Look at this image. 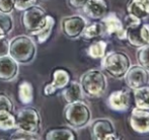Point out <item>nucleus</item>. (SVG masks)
Returning <instances> with one entry per match:
<instances>
[{
	"instance_id": "obj_1",
	"label": "nucleus",
	"mask_w": 149,
	"mask_h": 140,
	"mask_svg": "<svg viewBox=\"0 0 149 140\" xmlns=\"http://www.w3.org/2000/svg\"><path fill=\"white\" fill-rule=\"evenodd\" d=\"M79 84L83 95L90 99H98L106 93L108 80L104 73L100 69H90L80 76Z\"/></svg>"
},
{
	"instance_id": "obj_2",
	"label": "nucleus",
	"mask_w": 149,
	"mask_h": 140,
	"mask_svg": "<svg viewBox=\"0 0 149 140\" xmlns=\"http://www.w3.org/2000/svg\"><path fill=\"white\" fill-rule=\"evenodd\" d=\"M37 54L36 43L31 37L17 36L9 41V53L18 64L28 65L33 61Z\"/></svg>"
},
{
	"instance_id": "obj_3",
	"label": "nucleus",
	"mask_w": 149,
	"mask_h": 140,
	"mask_svg": "<svg viewBox=\"0 0 149 140\" xmlns=\"http://www.w3.org/2000/svg\"><path fill=\"white\" fill-rule=\"evenodd\" d=\"M63 118L70 128L82 129L91 121V111L82 100L73 102L65 106L63 110Z\"/></svg>"
},
{
	"instance_id": "obj_4",
	"label": "nucleus",
	"mask_w": 149,
	"mask_h": 140,
	"mask_svg": "<svg viewBox=\"0 0 149 140\" xmlns=\"http://www.w3.org/2000/svg\"><path fill=\"white\" fill-rule=\"evenodd\" d=\"M131 65L130 57L121 51L111 52L102 58V70L116 79H123Z\"/></svg>"
},
{
	"instance_id": "obj_5",
	"label": "nucleus",
	"mask_w": 149,
	"mask_h": 140,
	"mask_svg": "<svg viewBox=\"0 0 149 140\" xmlns=\"http://www.w3.org/2000/svg\"><path fill=\"white\" fill-rule=\"evenodd\" d=\"M15 116V129L24 132L38 134L42 127V119L40 113L35 108L26 106L17 111Z\"/></svg>"
},
{
	"instance_id": "obj_6",
	"label": "nucleus",
	"mask_w": 149,
	"mask_h": 140,
	"mask_svg": "<svg viewBox=\"0 0 149 140\" xmlns=\"http://www.w3.org/2000/svg\"><path fill=\"white\" fill-rule=\"evenodd\" d=\"M47 12L38 5H31L26 9L22 10V24L24 29L31 35L42 29L47 20Z\"/></svg>"
},
{
	"instance_id": "obj_7",
	"label": "nucleus",
	"mask_w": 149,
	"mask_h": 140,
	"mask_svg": "<svg viewBox=\"0 0 149 140\" xmlns=\"http://www.w3.org/2000/svg\"><path fill=\"white\" fill-rule=\"evenodd\" d=\"M91 138L95 140L119 139L115 125L110 119L100 118L92 121L90 124Z\"/></svg>"
},
{
	"instance_id": "obj_8",
	"label": "nucleus",
	"mask_w": 149,
	"mask_h": 140,
	"mask_svg": "<svg viewBox=\"0 0 149 140\" xmlns=\"http://www.w3.org/2000/svg\"><path fill=\"white\" fill-rule=\"evenodd\" d=\"M86 24V20L82 15H69L61 20V31L66 38L70 40H76L81 37Z\"/></svg>"
},
{
	"instance_id": "obj_9",
	"label": "nucleus",
	"mask_w": 149,
	"mask_h": 140,
	"mask_svg": "<svg viewBox=\"0 0 149 140\" xmlns=\"http://www.w3.org/2000/svg\"><path fill=\"white\" fill-rule=\"evenodd\" d=\"M125 82L131 91L139 88L141 86L149 84V71L144 67L138 65H131L126 72Z\"/></svg>"
},
{
	"instance_id": "obj_10",
	"label": "nucleus",
	"mask_w": 149,
	"mask_h": 140,
	"mask_svg": "<svg viewBox=\"0 0 149 140\" xmlns=\"http://www.w3.org/2000/svg\"><path fill=\"white\" fill-rule=\"evenodd\" d=\"M123 24L126 32V40L129 42L130 45L134 46V47H140V46L145 45L140 36V28H141L142 20L128 14L125 17Z\"/></svg>"
},
{
	"instance_id": "obj_11",
	"label": "nucleus",
	"mask_w": 149,
	"mask_h": 140,
	"mask_svg": "<svg viewBox=\"0 0 149 140\" xmlns=\"http://www.w3.org/2000/svg\"><path fill=\"white\" fill-rule=\"evenodd\" d=\"M100 22L104 26V34L117 37L119 40H126L124 24L115 12H108V14L102 20H100Z\"/></svg>"
},
{
	"instance_id": "obj_12",
	"label": "nucleus",
	"mask_w": 149,
	"mask_h": 140,
	"mask_svg": "<svg viewBox=\"0 0 149 140\" xmlns=\"http://www.w3.org/2000/svg\"><path fill=\"white\" fill-rule=\"evenodd\" d=\"M129 124L135 132L140 134L149 133V110L134 108L130 114Z\"/></svg>"
},
{
	"instance_id": "obj_13",
	"label": "nucleus",
	"mask_w": 149,
	"mask_h": 140,
	"mask_svg": "<svg viewBox=\"0 0 149 140\" xmlns=\"http://www.w3.org/2000/svg\"><path fill=\"white\" fill-rule=\"evenodd\" d=\"M70 82V75L64 69H56L53 72V79L52 82L48 83L44 87V95L46 97H50L55 95L57 91H62L68 83Z\"/></svg>"
},
{
	"instance_id": "obj_14",
	"label": "nucleus",
	"mask_w": 149,
	"mask_h": 140,
	"mask_svg": "<svg viewBox=\"0 0 149 140\" xmlns=\"http://www.w3.org/2000/svg\"><path fill=\"white\" fill-rule=\"evenodd\" d=\"M82 9L90 20H100L108 14L109 5L106 0H88Z\"/></svg>"
},
{
	"instance_id": "obj_15",
	"label": "nucleus",
	"mask_w": 149,
	"mask_h": 140,
	"mask_svg": "<svg viewBox=\"0 0 149 140\" xmlns=\"http://www.w3.org/2000/svg\"><path fill=\"white\" fill-rule=\"evenodd\" d=\"M108 104L112 110L117 112H126L131 107L130 91H128L127 89L113 91L108 99Z\"/></svg>"
},
{
	"instance_id": "obj_16",
	"label": "nucleus",
	"mask_w": 149,
	"mask_h": 140,
	"mask_svg": "<svg viewBox=\"0 0 149 140\" xmlns=\"http://www.w3.org/2000/svg\"><path fill=\"white\" fill-rule=\"evenodd\" d=\"M18 63L10 57L5 55L0 57V80L4 82H9L17 77Z\"/></svg>"
},
{
	"instance_id": "obj_17",
	"label": "nucleus",
	"mask_w": 149,
	"mask_h": 140,
	"mask_svg": "<svg viewBox=\"0 0 149 140\" xmlns=\"http://www.w3.org/2000/svg\"><path fill=\"white\" fill-rule=\"evenodd\" d=\"M127 13L140 20L149 16V0H130L127 4Z\"/></svg>"
},
{
	"instance_id": "obj_18",
	"label": "nucleus",
	"mask_w": 149,
	"mask_h": 140,
	"mask_svg": "<svg viewBox=\"0 0 149 140\" xmlns=\"http://www.w3.org/2000/svg\"><path fill=\"white\" fill-rule=\"evenodd\" d=\"M83 95H83L80 84H79V82H76V81H70L62 89V97L63 100L66 102V104L81 101Z\"/></svg>"
},
{
	"instance_id": "obj_19",
	"label": "nucleus",
	"mask_w": 149,
	"mask_h": 140,
	"mask_svg": "<svg viewBox=\"0 0 149 140\" xmlns=\"http://www.w3.org/2000/svg\"><path fill=\"white\" fill-rule=\"evenodd\" d=\"M47 140H75L76 134L70 128H55L49 130L45 135Z\"/></svg>"
},
{
	"instance_id": "obj_20",
	"label": "nucleus",
	"mask_w": 149,
	"mask_h": 140,
	"mask_svg": "<svg viewBox=\"0 0 149 140\" xmlns=\"http://www.w3.org/2000/svg\"><path fill=\"white\" fill-rule=\"evenodd\" d=\"M17 97L19 102L24 106H29L33 101V87L29 81H22L18 85Z\"/></svg>"
},
{
	"instance_id": "obj_21",
	"label": "nucleus",
	"mask_w": 149,
	"mask_h": 140,
	"mask_svg": "<svg viewBox=\"0 0 149 140\" xmlns=\"http://www.w3.org/2000/svg\"><path fill=\"white\" fill-rule=\"evenodd\" d=\"M54 26H55V18L52 15L48 14L47 20H46V24H44V26L42 29H40L38 32H36L33 36H35L37 38V41L39 44H44L52 36Z\"/></svg>"
},
{
	"instance_id": "obj_22",
	"label": "nucleus",
	"mask_w": 149,
	"mask_h": 140,
	"mask_svg": "<svg viewBox=\"0 0 149 140\" xmlns=\"http://www.w3.org/2000/svg\"><path fill=\"white\" fill-rule=\"evenodd\" d=\"M133 99L136 107L149 110V84L134 89Z\"/></svg>"
},
{
	"instance_id": "obj_23",
	"label": "nucleus",
	"mask_w": 149,
	"mask_h": 140,
	"mask_svg": "<svg viewBox=\"0 0 149 140\" xmlns=\"http://www.w3.org/2000/svg\"><path fill=\"white\" fill-rule=\"evenodd\" d=\"M104 34V32L102 22H95L90 24H86L80 38H83L85 41H90V40L97 39V38L102 37Z\"/></svg>"
},
{
	"instance_id": "obj_24",
	"label": "nucleus",
	"mask_w": 149,
	"mask_h": 140,
	"mask_svg": "<svg viewBox=\"0 0 149 140\" xmlns=\"http://www.w3.org/2000/svg\"><path fill=\"white\" fill-rule=\"evenodd\" d=\"M107 51V43L102 40H97V41L92 42L87 49V54L93 59H98L102 58L106 55Z\"/></svg>"
},
{
	"instance_id": "obj_25",
	"label": "nucleus",
	"mask_w": 149,
	"mask_h": 140,
	"mask_svg": "<svg viewBox=\"0 0 149 140\" xmlns=\"http://www.w3.org/2000/svg\"><path fill=\"white\" fill-rule=\"evenodd\" d=\"M15 129V116L12 112L6 110L0 111V130L9 131Z\"/></svg>"
},
{
	"instance_id": "obj_26",
	"label": "nucleus",
	"mask_w": 149,
	"mask_h": 140,
	"mask_svg": "<svg viewBox=\"0 0 149 140\" xmlns=\"http://www.w3.org/2000/svg\"><path fill=\"white\" fill-rule=\"evenodd\" d=\"M136 60L140 66L149 71V44L138 47L136 52Z\"/></svg>"
},
{
	"instance_id": "obj_27",
	"label": "nucleus",
	"mask_w": 149,
	"mask_h": 140,
	"mask_svg": "<svg viewBox=\"0 0 149 140\" xmlns=\"http://www.w3.org/2000/svg\"><path fill=\"white\" fill-rule=\"evenodd\" d=\"M13 18L10 15V13L0 11V28L3 29V31L6 34H10L13 30Z\"/></svg>"
},
{
	"instance_id": "obj_28",
	"label": "nucleus",
	"mask_w": 149,
	"mask_h": 140,
	"mask_svg": "<svg viewBox=\"0 0 149 140\" xmlns=\"http://www.w3.org/2000/svg\"><path fill=\"white\" fill-rule=\"evenodd\" d=\"M10 139H18V140H33V139H37V134H31V133L24 132L22 130H17L15 132H13L9 137Z\"/></svg>"
},
{
	"instance_id": "obj_29",
	"label": "nucleus",
	"mask_w": 149,
	"mask_h": 140,
	"mask_svg": "<svg viewBox=\"0 0 149 140\" xmlns=\"http://www.w3.org/2000/svg\"><path fill=\"white\" fill-rule=\"evenodd\" d=\"M1 110H6L9 112H12L13 110V103L4 93H0V111Z\"/></svg>"
},
{
	"instance_id": "obj_30",
	"label": "nucleus",
	"mask_w": 149,
	"mask_h": 140,
	"mask_svg": "<svg viewBox=\"0 0 149 140\" xmlns=\"http://www.w3.org/2000/svg\"><path fill=\"white\" fill-rule=\"evenodd\" d=\"M14 2V8L17 10H22L26 9L31 5H35L37 3V0H13Z\"/></svg>"
},
{
	"instance_id": "obj_31",
	"label": "nucleus",
	"mask_w": 149,
	"mask_h": 140,
	"mask_svg": "<svg viewBox=\"0 0 149 140\" xmlns=\"http://www.w3.org/2000/svg\"><path fill=\"white\" fill-rule=\"evenodd\" d=\"M14 9L13 0H0V11L11 13Z\"/></svg>"
},
{
	"instance_id": "obj_32",
	"label": "nucleus",
	"mask_w": 149,
	"mask_h": 140,
	"mask_svg": "<svg viewBox=\"0 0 149 140\" xmlns=\"http://www.w3.org/2000/svg\"><path fill=\"white\" fill-rule=\"evenodd\" d=\"M9 53V40L7 37L0 39V57L8 55Z\"/></svg>"
},
{
	"instance_id": "obj_33",
	"label": "nucleus",
	"mask_w": 149,
	"mask_h": 140,
	"mask_svg": "<svg viewBox=\"0 0 149 140\" xmlns=\"http://www.w3.org/2000/svg\"><path fill=\"white\" fill-rule=\"evenodd\" d=\"M140 36L144 44H149V24H142L140 28Z\"/></svg>"
},
{
	"instance_id": "obj_34",
	"label": "nucleus",
	"mask_w": 149,
	"mask_h": 140,
	"mask_svg": "<svg viewBox=\"0 0 149 140\" xmlns=\"http://www.w3.org/2000/svg\"><path fill=\"white\" fill-rule=\"evenodd\" d=\"M87 1H88V0H67L69 5H70L72 8H75V9L82 8Z\"/></svg>"
},
{
	"instance_id": "obj_35",
	"label": "nucleus",
	"mask_w": 149,
	"mask_h": 140,
	"mask_svg": "<svg viewBox=\"0 0 149 140\" xmlns=\"http://www.w3.org/2000/svg\"><path fill=\"white\" fill-rule=\"evenodd\" d=\"M5 37H7V34L4 32L3 29L0 28V39H2V38H5Z\"/></svg>"
}]
</instances>
